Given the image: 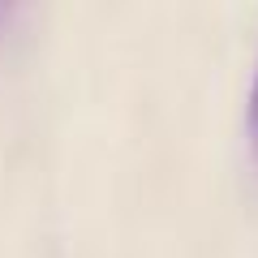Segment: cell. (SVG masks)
Segmentation results:
<instances>
[{
	"mask_svg": "<svg viewBox=\"0 0 258 258\" xmlns=\"http://www.w3.org/2000/svg\"><path fill=\"white\" fill-rule=\"evenodd\" d=\"M245 138H249V155L258 164V69H254V86H249V103H245Z\"/></svg>",
	"mask_w": 258,
	"mask_h": 258,
	"instance_id": "1",
	"label": "cell"
}]
</instances>
